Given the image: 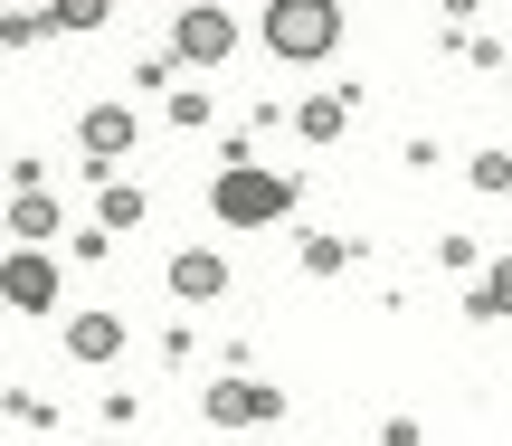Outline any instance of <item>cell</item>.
Here are the masks:
<instances>
[{"label":"cell","instance_id":"1","mask_svg":"<svg viewBox=\"0 0 512 446\" xmlns=\"http://www.w3.org/2000/svg\"><path fill=\"white\" fill-rule=\"evenodd\" d=\"M332 0H266V48L275 57H332Z\"/></svg>","mask_w":512,"mask_h":446},{"label":"cell","instance_id":"2","mask_svg":"<svg viewBox=\"0 0 512 446\" xmlns=\"http://www.w3.org/2000/svg\"><path fill=\"white\" fill-rule=\"evenodd\" d=\"M285 209V181H266V171H228L219 181V219H275Z\"/></svg>","mask_w":512,"mask_h":446},{"label":"cell","instance_id":"5","mask_svg":"<svg viewBox=\"0 0 512 446\" xmlns=\"http://www.w3.org/2000/svg\"><path fill=\"white\" fill-rule=\"evenodd\" d=\"M133 143V114H86V152L105 162V152H124Z\"/></svg>","mask_w":512,"mask_h":446},{"label":"cell","instance_id":"7","mask_svg":"<svg viewBox=\"0 0 512 446\" xmlns=\"http://www.w3.org/2000/svg\"><path fill=\"white\" fill-rule=\"evenodd\" d=\"M114 342H124V333H114V323H105V314H86V323H76V352H86V361H105V352H114Z\"/></svg>","mask_w":512,"mask_h":446},{"label":"cell","instance_id":"9","mask_svg":"<svg viewBox=\"0 0 512 446\" xmlns=\"http://www.w3.org/2000/svg\"><path fill=\"white\" fill-rule=\"evenodd\" d=\"M48 19H57V29H95V19H105V0H57Z\"/></svg>","mask_w":512,"mask_h":446},{"label":"cell","instance_id":"3","mask_svg":"<svg viewBox=\"0 0 512 446\" xmlns=\"http://www.w3.org/2000/svg\"><path fill=\"white\" fill-rule=\"evenodd\" d=\"M48 295H57V266H48V257H10V266H0V304L48 314Z\"/></svg>","mask_w":512,"mask_h":446},{"label":"cell","instance_id":"10","mask_svg":"<svg viewBox=\"0 0 512 446\" xmlns=\"http://www.w3.org/2000/svg\"><path fill=\"white\" fill-rule=\"evenodd\" d=\"M484 314H512V266H494V276H484Z\"/></svg>","mask_w":512,"mask_h":446},{"label":"cell","instance_id":"8","mask_svg":"<svg viewBox=\"0 0 512 446\" xmlns=\"http://www.w3.org/2000/svg\"><path fill=\"white\" fill-rule=\"evenodd\" d=\"M209 409H219V418H256V409H266V390H238V380H228V390L209 399Z\"/></svg>","mask_w":512,"mask_h":446},{"label":"cell","instance_id":"6","mask_svg":"<svg viewBox=\"0 0 512 446\" xmlns=\"http://www.w3.org/2000/svg\"><path fill=\"white\" fill-rule=\"evenodd\" d=\"M171 285H181V295H219V257H181V276H171Z\"/></svg>","mask_w":512,"mask_h":446},{"label":"cell","instance_id":"4","mask_svg":"<svg viewBox=\"0 0 512 446\" xmlns=\"http://www.w3.org/2000/svg\"><path fill=\"white\" fill-rule=\"evenodd\" d=\"M228 38H238V29H228V10H209V0H200V10H181V57H200V67H209V57H228Z\"/></svg>","mask_w":512,"mask_h":446}]
</instances>
